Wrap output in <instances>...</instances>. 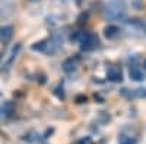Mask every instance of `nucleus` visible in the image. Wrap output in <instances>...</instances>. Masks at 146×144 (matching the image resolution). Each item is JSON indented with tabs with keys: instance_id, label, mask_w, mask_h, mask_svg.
<instances>
[{
	"instance_id": "10",
	"label": "nucleus",
	"mask_w": 146,
	"mask_h": 144,
	"mask_svg": "<svg viewBox=\"0 0 146 144\" xmlns=\"http://www.w3.org/2000/svg\"><path fill=\"white\" fill-rule=\"evenodd\" d=\"M118 143L120 144H137V138L126 135V134H121L120 138H118Z\"/></svg>"
},
{
	"instance_id": "12",
	"label": "nucleus",
	"mask_w": 146,
	"mask_h": 144,
	"mask_svg": "<svg viewBox=\"0 0 146 144\" xmlns=\"http://www.w3.org/2000/svg\"><path fill=\"white\" fill-rule=\"evenodd\" d=\"M145 64H146V63H145Z\"/></svg>"
},
{
	"instance_id": "2",
	"label": "nucleus",
	"mask_w": 146,
	"mask_h": 144,
	"mask_svg": "<svg viewBox=\"0 0 146 144\" xmlns=\"http://www.w3.org/2000/svg\"><path fill=\"white\" fill-rule=\"evenodd\" d=\"M80 42V50L82 51H92L94 48L98 47V38L92 34H85L79 39Z\"/></svg>"
},
{
	"instance_id": "11",
	"label": "nucleus",
	"mask_w": 146,
	"mask_h": 144,
	"mask_svg": "<svg viewBox=\"0 0 146 144\" xmlns=\"http://www.w3.org/2000/svg\"><path fill=\"white\" fill-rule=\"evenodd\" d=\"M32 2H38V0H32Z\"/></svg>"
},
{
	"instance_id": "1",
	"label": "nucleus",
	"mask_w": 146,
	"mask_h": 144,
	"mask_svg": "<svg viewBox=\"0 0 146 144\" xmlns=\"http://www.w3.org/2000/svg\"><path fill=\"white\" fill-rule=\"evenodd\" d=\"M32 50L34 51H38L42 54H51L57 50V44L53 39H47V41H40L36 44H32Z\"/></svg>"
},
{
	"instance_id": "9",
	"label": "nucleus",
	"mask_w": 146,
	"mask_h": 144,
	"mask_svg": "<svg viewBox=\"0 0 146 144\" xmlns=\"http://www.w3.org/2000/svg\"><path fill=\"white\" fill-rule=\"evenodd\" d=\"M118 34H120V28L115 26V25H110V26H107L104 29V35H105V38H108V39L115 38Z\"/></svg>"
},
{
	"instance_id": "4",
	"label": "nucleus",
	"mask_w": 146,
	"mask_h": 144,
	"mask_svg": "<svg viewBox=\"0 0 146 144\" xmlns=\"http://www.w3.org/2000/svg\"><path fill=\"white\" fill-rule=\"evenodd\" d=\"M107 77L108 80H111V82H121L123 80V74H121V70L118 67H110L108 71H107Z\"/></svg>"
},
{
	"instance_id": "5",
	"label": "nucleus",
	"mask_w": 146,
	"mask_h": 144,
	"mask_svg": "<svg viewBox=\"0 0 146 144\" xmlns=\"http://www.w3.org/2000/svg\"><path fill=\"white\" fill-rule=\"evenodd\" d=\"M129 76H130L131 80H135V82H143V80H145V73H143V70H140V68L136 67V66L130 67Z\"/></svg>"
},
{
	"instance_id": "7",
	"label": "nucleus",
	"mask_w": 146,
	"mask_h": 144,
	"mask_svg": "<svg viewBox=\"0 0 146 144\" xmlns=\"http://www.w3.org/2000/svg\"><path fill=\"white\" fill-rule=\"evenodd\" d=\"M123 95L124 96H129V98H146V89L143 87H139V89H135V90H123Z\"/></svg>"
},
{
	"instance_id": "3",
	"label": "nucleus",
	"mask_w": 146,
	"mask_h": 144,
	"mask_svg": "<svg viewBox=\"0 0 146 144\" xmlns=\"http://www.w3.org/2000/svg\"><path fill=\"white\" fill-rule=\"evenodd\" d=\"M105 16L108 19L114 20V19H124L126 13H124L123 7H120V6H108L105 10Z\"/></svg>"
},
{
	"instance_id": "6",
	"label": "nucleus",
	"mask_w": 146,
	"mask_h": 144,
	"mask_svg": "<svg viewBox=\"0 0 146 144\" xmlns=\"http://www.w3.org/2000/svg\"><path fill=\"white\" fill-rule=\"evenodd\" d=\"M12 35H13V28H12L10 25L0 28V41H2V42H7V41H10Z\"/></svg>"
},
{
	"instance_id": "8",
	"label": "nucleus",
	"mask_w": 146,
	"mask_h": 144,
	"mask_svg": "<svg viewBox=\"0 0 146 144\" xmlns=\"http://www.w3.org/2000/svg\"><path fill=\"white\" fill-rule=\"evenodd\" d=\"M78 68V58H67L63 63V70L66 73H72Z\"/></svg>"
}]
</instances>
